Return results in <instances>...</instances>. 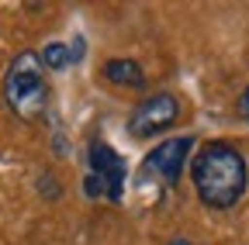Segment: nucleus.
Listing matches in <instances>:
<instances>
[{"mask_svg":"<svg viewBox=\"0 0 249 245\" xmlns=\"http://www.w3.org/2000/svg\"><path fill=\"white\" fill-rule=\"evenodd\" d=\"M191 183L204 207L229 211L242 200V194L249 187L246 156L232 142H208L191 159Z\"/></svg>","mask_w":249,"mask_h":245,"instance_id":"nucleus-1","label":"nucleus"},{"mask_svg":"<svg viewBox=\"0 0 249 245\" xmlns=\"http://www.w3.org/2000/svg\"><path fill=\"white\" fill-rule=\"evenodd\" d=\"M4 100L21 121H38L49 107V80L45 66L35 52H21L14 55V63L7 66L4 76Z\"/></svg>","mask_w":249,"mask_h":245,"instance_id":"nucleus-2","label":"nucleus"},{"mask_svg":"<svg viewBox=\"0 0 249 245\" xmlns=\"http://www.w3.org/2000/svg\"><path fill=\"white\" fill-rule=\"evenodd\" d=\"M90 173L83 180V194L93 200H121L124 194V159L107 145V142H93L87 152Z\"/></svg>","mask_w":249,"mask_h":245,"instance_id":"nucleus-3","label":"nucleus"},{"mask_svg":"<svg viewBox=\"0 0 249 245\" xmlns=\"http://www.w3.org/2000/svg\"><path fill=\"white\" fill-rule=\"evenodd\" d=\"M194 148V138L191 135H180V138H170L163 145H156L149 156L142 159V180L145 183H160V187H173L180 180L183 166H187V156Z\"/></svg>","mask_w":249,"mask_h":245,"instance_id":"nucleus-4","label":"nucleus"},{"mask_svg":"<svg viewBox=\"0 0 249 245\" xmlns=\"http://www.w3.org/2000/svg\"><path fill=\"white\" fill-rule=\"evenodd\" d=\"M177 117H180V100L173 94H152L145 97L132 117H128V135L145 142V138H156V135H163L177 125Z\"/></svg>","mask_w":249,"mask_h":245,"instance_id":"nucleus-5","label":"nucleus"},{"mask_svg":"<svg viewBox=\"0 0 249 245\" xmlns=\"http://www.w3.org/2000/svg\"><path fill=\"white\" fill-rule=\"evenodd\" d=\"M104 80L114 86H128V90H142L145 86V73L135 59H107L104 63Z\"/></svg>","mask_w":249,"mask_h":245,"instance_id":"nucleus-6","label":"nucleus"},{"mask_svg":"<svg viewBox=\"0 0 249 245\" xmlns=\"http://www.w3.org/2000/svg\"><path fill=\"white\" fill-rule=\"evenodd\" d=\"M38 59H42V66H45V69H66L70 63H76L80 55L73 52V45L52 42V45H45V49H42V55H38Z\"/></svg>","mask_w":249,"mask_h":245,"instance_id":"nucleus-7","label":"nucleus"},{"mask_svg":"<svg viewBox=\"0 0 249 245\" xmlns=\"http://www.w3.org/2000/svg\"><path fill=\"white\" fill-rule=\"evenodd\" d=\"M235 114H239L242 121H249V83H246V90H242L239 100H235Z\"/></svg>","mask_w":249,"mask_h":245,"instance_id":"nucleus-8","label":"nucleus"},{"mask_svg":"<svg viewBox=\"0 0 249 245\" xmlns=\"http://www.w3.org/2000/svg\"><path fill=\"white\" fill-rule=\"evenodd\" d=\"M170 245H197V242H187V238H177V242H170Z\"/></svg>","mask_w":249,"mask_h":245,"instance_id":"nucleus-9","label":"nucleus"}]
</instances>
